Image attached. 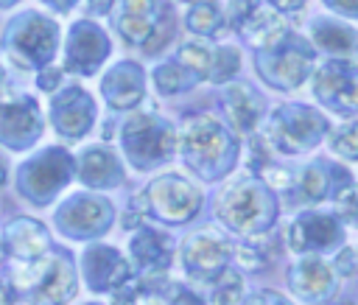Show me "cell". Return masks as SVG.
Wrapping results in <instances>:
<instances>
[{"label":"cell","mask_w":358,"mask_h":305,"mask_svg":"<svg viewBox=\"0 0 358 305\" xmlns=\"http://www.w3.org/2000/svg\"><path fill=\"white\" fill-rule=\"evenodd\" d=\"M176 148L185 165L204 182H215L227 176L238 159V140L218 118L207 112L182 120L176 132Z\"/></svg>","instance_id":"obj_1"},{"label":"cell","mask_w":358,"mask_h":305,"mask_svg":"<svg viewBox=\"0 0 358 305\" xmlns=\"http://www.w3.org/2000/svg\"><path fill=\"white\" fill-rule=\"evenodd\" d=\"M8 182V168H6V159H3V154H0V187Z\"/></svg>","instance_id":"obj_42"},{"label":"cell","mask_w":358,"mask_h":305,"mask_svg":"<svg viewBox=\"0 0 358 305\" xmlns=\"http://www.w3.org/2000/svg\"><path fill=\"white\" fill-rule=\"evenodd\" d=\"M313 45L302 39L299 34H288L282 42H277L268 50H260L255 56L257 76L274 87V90H296L305 84V78L313 73Z\"/></svg>","instance_id":"obj_10"},{"label":"cell","mask_w":358,"mask_h":305,"mask_svg":"<svg viewBox=\"0 0 358 305\" xmlns=\"http://www.w3.org/2000/svg\"><path fill=\"white\" fill-rule=\"evenodd\" d=\"M352 257H355V252H352V249H341V252H338V257L333 260V263H336V266H333V271H336V274H355V269H358V266L352 263Z\"/></svg>","instance_id":"obj_37"},{"label":"cell","mask_w":358,"mask_h":305,"mask_svg":"<svg viewBox=\"0 0 358 305\" xmlns=\"http://www.w3.org/2000/svg\"><path fill=\"white\" fill-rule=\"evenodd\" d=\"M285 238L296 255H319L344 243V227L333 213L305 210L291 221Z\"/></svg>","instance_id":"obj_18"},{"label":"cell","mask_w":358,"mask_h":305,"mask_svg":"<svg viewBox=\"0 0 358 305\" xmlns=\"http://www.w3.org/2000/svg\"><path fill=\"white\" fill-rule=\"evenodd\" d=\"M344 305H355V302H344Z\"/></svg>","instance_id":"obj_46"},{"label":"cell","mask_w":358,"mask_h":305,"mask_svg":"<svg viewBox=\"0 0 358 305\" xmlns=\"http://www.w3.org/2000/svg\"><path fill=\"white\" fill-rule=\"evenodd\" d=\"M221 104H224L229 126L238 134H252L257 129V120L263 115V98H260V92L255 87L229 81V84H224Z\"/></svg>","instance_id":"obj_26"},{"label":"cell","mask_w":358,"mask_h":305,"mask_svg":"<svg viewBox=\"0 0 358 305\" xmlns=\"http://www.w3.org/2000/svg\"><path fill=\"white\" fill-rule=\"evenodd\" d=\"M168 305H204V299L190 288V285H182V283H176V288H173V297H171V302Z\"/></svg>","instance_id":"obj_36"},{"label":"cell","mask_w":358,"mask_h":305,"mask_svg":"<svg viewBox=\"0 0 358 305\" xmlns=\"http://www.w3.org/2000/svg\"><path fill=\"white\" fill-rule=\"evenodd\" d=\"M62 78H64V70L50 64V67H45V70L36 73V87H39L42 92H50V95H53V92L62 87Z\"/></svg>","instance_id":"obj_35"},{"label":"cell","mask_w":358,"mask_h":305,"mask_svg":"<svg viewBox=\"0 0 358 305\" xmlns=\"http://www.w3.org/2000/svg\"><path fill=\"white\" fill-rule=\"evenodd\" d=\"M310 39H313L316 48H322L333 59H341V62L358 59V34L350 25L336 22L333 17L313 20L310 22Z\"/></svg>","instance_id":"obj_27"},{"label":"cell","mask_w":358,"mask_h":305,"mask_svg":"<svg viewBox=\"0 0 358 305\" xmlns=\"http://www.w3.org/2000/svg\"><path fill=\"white\" fill-rule=\"evenodd\" d=\"M224 14H227V22L260 53V50H268L274 48L277 42H282L291 28L285 22L282 14H277L271 8V3H229L224 6Z\"/></svg>","instance_id":"obj_12"},{"label":"cell","mask_w":358,"mask_h":305,"mask_svg":"<svg viewBox=\"0 0 358 305\" xmlns=\"http://www.w3.org/2000/svg\"><path fill=\"white\" fill-rule=\"evenodd\" d=\"M327 146L336 157L344 159H358V120H347L327 134Z\"/></svg>","instance_id":"obj_32"},{"label":"cell","mask_w":358,"mask_h":305,"mask_svg":"<svg viewBox=\"0 0 358 305\" xmlns=\"http://www.w3.org/2000/svg\"><path fill=\"white\" fill-rule=\"evenodd\" d=\"M215 215L232 232L255 238L271 229L277 218V201L260 176H243L224 187L215 201Z\"/></svg>","instance_id":"obj_5"},{"label":"cell","mask_w":358,"mask_h":305,"mask_svg":"<svg viewBox=\"0 0 358 305\" xmlns=\"http://www.w3.org/2000/svg\"><path fill=\"white\" fill-rule=\"evenodd\" d=\"M151 78H154V87H157V92H162V95H176V92H185V90H190L199 78L193 76V73H187L176 59H171V62H162V64H157L154 67V73H151Z\"/></svg>","instance_id":"obj_29"},{"label":"cell","mask_w":358,"mask_h":305,"mask_svg":"<svg viewBox=\"0 0 358 305\" xmlns=\"http://www.w3.org/2000/svg\"><path fill=\"white\" fill-rule=\"evenodd\" d=\"M246 305H291V299H285V297L277 294V291H260V294H255Z\"/></svg>","instance_id":"obj_38"},{"label":"cell","mask_w":358,"mask_h":305,"mask_svg":"<svg viewBox=\"0 0 358 305\" xmlns=\"http://www.w3.org/2000/svg\"><path fill=\"white\" fill-rule=\"evenodd\" d=\"M179 255H182V266H185L187 277L207 285L215 274H221L229 266L232 243H229V238H224L215 229H199L182 241Z\"/></svg>","instance_id":"obj_16"},{"label":"cell","mask_w":358,"mask_h":305,"mask_svg":"<svg viewBox=\"0 0 358 305\" xmlns=\"http://www.w3.org/2000/svg\"><path fill=\"white\" fill-rule=\"evenodd\" d=\"M0 235H3V252L17 263H34L53 249L48 227L36 218H28V215L11 218L0 229Z\"/></svg>","instance_id":"obj_23"},{"label":"cell","mask_w":358,"mask_h":305,"mask_svg":"<svg viewBox=\"0 0 358 305\" xmlns=\"http://www.w3.org/2000/svg\"><path fill=\"white\" fill-rule=\"evenodd\" d=\"M330 11H336V14H341V17H358V3H347V0H330V3H324Z\"/></svg>","instance_id":"obj_40"},{"label":"cell","mask_w":358,"mask_h":305,"mask_svg":"<svg viewBox=\"0 0 358 305\" xmlns=\"http://www.w3.org/2000/svg\"><path fill=\"white\" fill-rule=\"evenodd\" d=\"M45 132V115L31 95H11L0 104V146L11 154L28 151Z\"/></svg>","instance_id":"obj_13"},{"label":"cell","mask_w":358,"mask_h":305,"mask_svg":"<svg viewBox=\"0 0 358 305\" xmlns=\"http://www.w3.org/2000/svg\"><path fill=\"white\" fill-rule=\"evenodd\" d=\"M207 285H210L213 305H241L243 302V274L232 266H227L221 274H215Z\"/></svg>","instance_id":"obj_30"},{"label":"cell","mask_w":358,"mask_h":305,"mask_svg":"<svg viewBox=\"0 0 358 305\" xmlns=\"http://www.w3.org/2000/svg\"><path fill=\"white\" fill-rule=\"evenodd\" d=\"M313 95L336 115H358V64L330 59L313 73Z\"/></svg>","instance_id":"obj_17"},{"label":"cell","mask_w":358,"mask_h":305,"mask_svg":"<svg viewBox=\"0 0 358 305\" xmlns=\"http://www.w3.org/2000/svg\"><path fill=\"white\" fill-rule=\"evenodd\" d=\"M288 285L291 291L310 305H322L330 302L336 297L338 288V274L333 271V266L327 260H322L319 255H302L291 269H288Z\"/></svg>","instance_id":"obj_21"},{"label":"cell","mask_w":358,"mask_h":305,"mask_svg":"<svg viewBox=\"0 0 358 305\" xmlns=\"http://www.w3.org/2000/svg\"><path fill=\"white\" fill-rule=\"evenodd\" d=\"M95 101L78 84H64L50 95L48 120L62 140H81L95 123Z\"/></svg>","instance_id":"obj_15"},{"label":"cell","mask_w":358,"mask_h":305,"mask_svg":"<svg viewBox=\"0 0 358 305\" xmlns=\"http://www.w3.org/2000/svg\"><path fill=\"white\" fill-rule=\"evenodd\" d=\"M17 302L25 305H67L78 291V271L67 249H50L34 263H17L6 271Z\"/></svg>","instance_id":"obj_2"},{"label":"cell","mask_w":358,"mask_h":305,"mask_svg":"<svg viewBox=\"0 0 358 305\" xmlns=\"http://www.w3.org/2000/svg\"><path fill=\"white\" fill-rule=\"evenodd\" d=\"M176 62L193 73L196 78H210V67H213V45H207L204 39H190L179 48Z\"/></svg>","instance_id":"obj_31"},{"label":"cell","mask_w":358,"mask_h":305,"mask_svg":"<svg viewBox=\"0 0 358 305\" xmlns=\"http://www.w3.org/2000/svg\"><path fill=\"white\" fill-rule=\"evenodd\" d=\"M109 53H112L109 34L92 20H76L67 28L62 70H67L73 76H95L101 70V64L109 59Z\"/></svg>","instance_id":"obj_14"},{"label":"cell","mask_w":358,"mask_h":305,"mask_svg":"<svg viewBox=\"0 0 358 305\" xmlns=\"http://www.w3.org/2000/svg\"><path fill=\"white\" fill-rule=\"evenodd\" d=\"M59 50V25L53 17L42 11H20L14 14L0 39V56L6 64L17 70H45L56 59Z\"/></svg>","instance_id":"obj_3"},{"label":"cell","mask_w":358,"mask_h":305,"mask_svg":"<svg viewBox=\"0 0 358 305\" xmlns=\"http://www.w3.org/2000/svg\"><path fill=\"white\" fill-rule=\"evenodd\" d=\"M199 210H201L199 187L179 173H162L151 179L145 190L129 201L123 227H140L145 215H154L157 221H165V224H185Z\"/></svg>","instance_id":"obj_4"},{"label":"cell","mask_w":358,"mask_h":305,"mask_svg":"<svg viewBox=\"0 0 358 305\" xmlns=\"http://www.w3.org/2000/svg\"><path fill=\"white\" fill-rule=\"evenodd\" d=\"M0 305H17V294L6 271H0Z\"/></svg>","instance_id":"obj_39"},{"label":"cell","mask_w":358,"mask_h":305,"mask_svg":"<svg viewBox=\"0 0 358 305\" xmlns=\"http://www.w3.org/2000/svg\"><path fill=\"white\" fill-rule=\"evenodd\" d=\"M112 221H115L112 201L87 190L67 196L53 213L56 232L70 241H95L103 232H109Z\"/></svg>","instance_id":"obj_11"},{"label":"cell","mask_w":358,"mask_h":305,"mask_svg":"<svg viewBox=\"0 0 358 305\" xmlns=\"http://www.w3.org/2000/svg\"><path fill=\"white\" fill-rule=\"evenodd\" d=\"M185 22L193 34L213 39L227 28V14H224V6H218V3H190Z\"/></svg>","instance_id":"obj_28"},{"label":"cell","mask_w":358,"mask_h":305,"mask_svg":"<svg viewBox=\"0 0 358 305\" xmlns=\"http://www.w3.org/2000/svg\"><path fill=\"white\" fill-rule=\"evenodd\" d=\"M173 238L157 227H137V232L129 241V255L140 277H165V271L173 263Z\"/></svg>","instance_id":"obj_22"},{"label":"cell","mask_w":358,"mask_h":305,"mask_svg":"<svg viewBox=\"0 0 358 305\" xmlns=\"http://www.w3.org/2000/svg\"><path fill=\"white\" fill-rule=\"evenodd\" d=\"M352 179L347 173V168L330 162V159H313L308 165H302L299 171H294L291 179V193L296 204H319L322 199H327L330 193L336 196L341 187H347Z\"/></svg>","instance_id":"obj_20"},{"label":"cell","mask_w":358,"mask_h":305,"mask_svg":"<svg viewBox=\"0 0 358 305\" xmlns=\"http://www.w3.org/2000/svg\"><path fill=\"white\" fill-rule=\"evenodd\" d=\"M3 257H6V252H3V235H0V263H3Z\"/></svg>","instance_id":"obj_44"},{"label":"cell","mask_w":358,"mask_h":305,"mask_svg":"<svg viewBox=\"0 0 358 305\" xmlns=\"http://www.w3.org/2000/svg\"><path fill=\"white\" fill-rule=\"evenodd\" d=\"M11 98V73H8V64L3 62L0 56V104Z\"/></svg>","instance_id":"obj_41"},{"label":"cell","mask_w":358,"mask_h":305,"mask_svg":"<svg viewBox=\"0 0 358 305\" xmlns=\"http://www.w3.org/2000/svg\"><path fill=\"white\" fill-rule=\"evenodd\" d=\"M76 176V157L62 146H45L25 162H20L14 173L17 193L34 204L48 207Z\"/></svg>","instance_id":"obj_6"},{"label":"cell","mask_w":358,"mask_h":305,"mask_svg":"<svg viewBox=\"0 0 358 305\" xmlns=\"http://www.w3.org/2000/svg\"><path fill=\"white\" fill-rule=\"evenodd\" d=\"M48 8H56V11H70L73 3H48Z\"/></svg>","instance_id":"obj_43"},{"label":"cell","mask_w":358,"mask_h":305,"mask_svg":"<svg viewBox=\"0 0 358 305\" xmlns=\"http://www.w3.org/2000/svg\"><path fill=\"white\" fill-rule=\"evenodd\" d=\"M76 176L92 190H112L123 182V162L109 146L95 143L78 151Z\"/></svg>","instance_id":"obj_25"},{"label":"cell","mask_w":358,"mask_h":305,"mask_svg":"<svg viewBox=\"0 0 358 305\" xmlns=\"http://www.w3.org/2000/svg\"><path fill=\"white\" fill-rule=\"evenodd\" d=\"M120 146L137 171H154L176 154V129L157 112H134L120 123Z\"/></svg>","instance_id":"obj_7"},{"label":"cell","mask_w":358,"mask_h":305,"mask_svg":"<svg viewBox=\"0 0 358 305\" xmlns=\"http://www.w3.org/2000/svg\"><path fill=\"white\" fill-rule=\"evenodd\" d=\"M112 25L126 45H137L145 53H157L173 34V6L151 0L117 3Z\"/></svg>","instance_id":"obj_9"},{"label":"cell","mask_w":358,"mask_h":305,"mask_svg":"<svg viewBox=\"0 0 358 305\" xmlns=\"http://www.w3.org/2000/svg\"><path fill=\"white\" fill-rule=\"evenodd\" d=\"M87 305H101V302H87Z\"/></svg>","instance_id":"obj_45"},{"label":"cell","mask_w":358,"mask_h":305,"mask_svg":"<svg viewBox=\"0 0 358 305\" xmlns=\"http://www.w3.org/2000/svg\"><path fill=\"white\" fill-rule=\"evenodd\" d=\"M241 67V53L232 45H215L213 48V67H210V78L215 84H227Z\"/></svg>","instance_id":"obj_33"},{"label":"cell","mask_w":358,"mask_h":305,"mask_svg":"<svg viewBox=\"0 0 358 305\" xmlns=\"http://www.w3.org/2000/svg\"><path fill=\"white\" fill-rule=\"evenodd\" d=\"M324 134H327V120L322 112L305 104H280L266 120L263 140L274 151L294 157L316 148Z\"/></svg>","instance_id":"obj_8"},{"label":"cell","mask_w":358,"mask_h":305,"mask_svg":"<svg viewBox=\"0 0 358 305\" xmlns=\"http://www.w3.org/2000/svg\"><path fill=\"white\" fill-rule=\"evenodd\" d=\"M336 215H338V221L344 218V221H350L352 227H358V185H347V187H341L336 196Z\"/></svg>","instance_id":"obj_34"},{"label":"cell","mask_w":358,"mask_h":305,"mask_svg":"<svg viewBox=\"0 0 358 305\" xmlns=\"http://www.w3.org/2000/svg\"><path fill=\"white\" fill-rule=\"evenodd\" d=\"M78 266H81V280L95 294H115L123 283L134 277V269L123 257V252L106 243H90L81 252Z\"/></svg>","instance_id":"obj_19"},{"label":"cell","mask_w":358,"mask_h":305,"mask_svg":"<svg viewBox=\"0 0 358 305\" xmlns=\"http://www.w3.org/2000/svg\"><path fill=\"white\" fill-rule=\"evenodd\" d=\"M101 95L109 109H134L145 95V70L131 62H115L101 78Z\"/></svg>","instance_id":"obj_24"}]
</instances>
